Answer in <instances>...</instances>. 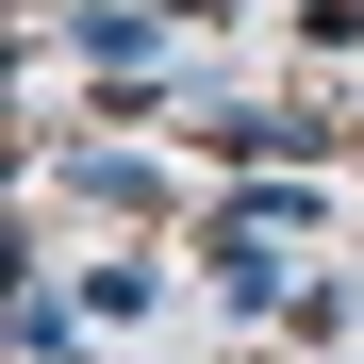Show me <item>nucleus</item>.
<instances>
[{"label":"nucleus","mask_w":364,"mask_h":364,"mask_svg":"<svg viewBox=\"0 0 364 364\" xmlns=\"http://www.w3.org/2000/svg\"><path fill=\"white\" fill-rule=\"evenodd\" d=\"M166 17H232V0H166Z\"/></svg>","instance_id":"f257e3e1"}]
</instances>
